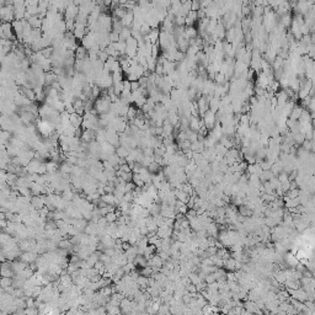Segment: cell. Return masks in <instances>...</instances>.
Segmentation results:
<instances>
[{"instance_id": "obj_10", "label": "cell", "mask_w": 315, "mask_h": 315, "mask_svg": "<svg viewBox=\"0 0 315 315\" xmlns=\"http://www.w3.org/2000/svg\"><path fill=\"white\" fill-rule=\"evenodd\" d=\"M12 282H14V278H12V277H2L1 281H0V286H1L2 288H6V287L12 286Z\"/></svg>"}, {"instance_id": "obj_5", "label": "cell", "mask_w": 315, "mask_h": 315, "mask_svg": "<svg viewBox=\"0 0 315 315\" xmlns=\"http://www.w3.org/2000/svg\"><path fill=\"white\" fill-rule=\"evenodd\" d=\"M131 148L128 147H124V145H118L116 148V154H117L119 158H127L131 153Z\"/></svg>"}, {"instance_id": "obj_2", "label": "cell", "mask_w": 315, "mask_h": 315, "mask_svg": "<svg viewBox=\"0 0 315 315\" xmlns=\"http://www.w3.org/2000/svg\"><path fill=\"white\" fill-rule=\"evenodd\" d=\"M82 121H84V116H80L77 112L70 115V123L75 127V128H80L82 126Z\"/></svg>"}, {"instance_id": "obj_20", "label": "cell", "mask_w": 315, "mask_h": 315, "mask_svg": "<svg viewBox=\"0 0 315 315\" xmlns=\"http://www.w3.org/2000/svg\"><path fill=\"white\" fill-rule=\"evenodd\" d=\"M157 75H164V65L162 64H159L158 63L157 68H155V72H154Z\"/></svg>"}, {"instance_id": "obj_14", "label": "cell", "mask_w": 315, "mask_h": 315, "mask_svg": "<svg viewBox=\"0 0 315 315\" xmlns=\"http://www.w3.org/2000/svg\"><path fill=\"white\" fill-rule=\"evenodd\" d=\"M105 217H106V219L108 220V223L117 222V219H118V216H117V213H116V211H113V212H108V213H107Z\"/></svg>"}, {"instance_id": "obj_4", "label": "cell", "mask_w": 315, "mask_h": 315, "mask_svg": "<svg viewBox=\"0 0 315 315\" xmlns=\"http://www.w3.org/2000/svg\"><path fill=\"white\" fill-rule=\"evenodd\" d=\"M214 111L212 110H208L206 113H204V124L206 127H212L214 124Z\"/></svg>"}, {"instance_id": "obj_8", "label": "cell", "mask_w": 315, "mask_h": 315, "mask_svg": "<svg viewBox=\"0 0 315 315\" xmlns=\"http://www.w3.org/2000/svg\"><path fill=\"white\" fill-rule=\"evenodd\" d=\"M131 37H132V28L131 27H124L122 30V32L119 33V38L122 39V41H127Z\"/></svg>"}, {"instance_id": "obj_16", "label": "cell", "mask_w": 315, "mask_h": 315, "mask_svg": "<svg viewBox=\"0 0 315 315\" xmlns=\"http://www.w3.org/2000/svg\"><path fill=\"white\" fill-rule=\"evenodd\" d=\"M108 37H110V41H111L112 43H116L118 41H121V38H119V33L115 32V31H111V32L108 33Z\"/></svg>"}, {"instance_id": "obj_12", "label": "cell", "mask_w": 315, "mask_h": 315, "mask_svg": "<svg viewBox=\"0 0 315 315\" xmlns=\"http://www.w3.org/2000/svg\"><path fill=\"white\" fill-rule=\"evenodd\" d=\"M160 168H161V166H160L158 162L153 161V162H150V164H149L148 170H149V172H152L153 175H155V174H158V172L160 171Z\"/></svg>"}, {"instance_id": "obj_11", "label": "cell", "mask_w": 315, "mask_h": 315, "mask_svg": "<svg viewBox=\"0 0 315 315\" xmlns=\"http://www.w3.org/2000/svg\"><path fill=\"white\" fill-rule=\"evenodd\" d=\"M302 113H303V110H302L300 107H295V108L292 110V112H291V119H293V121L299 119L300 116H302Z\"/></svg>"}, {"instance_id": "obj_15", "label": "cell", "mask_w": 315, "mask_h": 315, "mask_svg": "<svg viewBox=\"0 0 315 315\" xmlns=\"http://www.w3.org/2000/svg\"><path fill=\"white\" fill-rule=\"evenodd\" d=\"M188 277H190V279H191V282H192L193 284H198L199 282H202V281H203V279L199 277V275H196V273H193V272H191Z\"/></svg>"}, {"instance_id": "obj_7", "label": "cell", "mask_w": 315, "mask_h": 315, "mask_svg": "<svg viewBox=\"0 0 315 315\" xmlns=\"http://www.w3.org/2000/svg\"><path fill=\"white\" fill-rule=\"evenodd\" d=\"M181 190H182L183 192L188 193L190 196H192V195H195V193H196V192H195V187H193L190 182H183V183H182V186H181Z\"/></svg>"}, {"instance_id": "obj_3", "label": "cell", "mask_w": 315, "mask_h": 315, "mask_svg": "<svg viewBox=\"0 0 315 315\" xmlns=\"http://www.w3.org/2000/svg\"><path fill=\"white\" fill-rule=\"evenodd\" d=\"M145 39H149L153 44L154 43H158L159 42V37H160V31H159V28H152V31L149 32V35L148 36H144Z\"/></svg>"}, {"instance_id": "obj_1", "label": "cell", "mask_w": 315, "mask_h": 315, "mask_svg": "<svg viewBox=\"0 0 315 315\" xmlns=\"http://www.w3.org/2000/svg\"><path fill=\"white\" fill-rule=\"evenodd\" d=\"M134 20H136V16H134V12L132 11V10H128L127 11V14L121 19L122 21V23L124 25V27H131L132 26V23L134 22Z\"/></svg>"}, {"instance_id": "obj_21", "label": "cell", "mask_w": 315, "mask_h": 315, "mask_svg": "<svg viewBox=\"0 0 315 315\" xmlns=\"http://www.w3.org/2000/svg\"><path fill=\"white\" fill-rule=\"evenodd\" d=\"M123 86H124V90H129V91H132V82H131V80H123Z\"/></svg>"}, {"instance_id": "obj_13", "label": "cell", "mask_w": 315, "mask_h": 315, "mask_svg": "<svg viewBox=\"0 0 315 315\" xmlns=\"http://www.w3.org/2000/svg\"><path fill=\"white\" fill-rule=\"evenodd\" d=\"M137 112H138V108H134L133 106H129V108H128V113H127V119L128 121H133L134 118L137 117Z\"/></svg>"}, {"instance_id": "obj_17", "label": "cell", "mask_w": 315, "mask_h": 315, "mask_svg": "<svg viewBox=\"0 0 315 315\" xmlns=\"http://www.w3.org/2000/svg\"><path fill=\"white\" fill-rule=\"evenodd\" d=\"M108 57H110V56H108V53H107L105 49H101V51L98 52V59H100L101 62H103V63H105V62L108 59Z\"/></svg>"}, {"instance_id": "obj_9", "label": "cell", "mask_w": 315, "mask_h": 315, "mask_svg": "<svg viewBox=\"0 0 315 315\" xmlns=\"http://www.w3.org/2000/svg\"><path fill=\"white\" fill-rule=\"evenodd\" d=\"M101 199L105 201L107 204H116V198L113 193H105L101 196Z\"/></svg>"}, {"instance_id": "obj_6", "label": "cell", "mask_w": 315, "mask_h": 315, "mask_svg": "<svg viewBox=\"0 0 315 315\" xmlns=\"http://www.w3.org/2000/svg\"><path fill=\"white\" fill-rule=\"evenodd\" d=\"M31 203L33 204V207H35L36 209H41V208H43V207L46 206V204H44V201H43V198H42V195L32 197Z\"/></svg>"}, {"instance_id": "obj_19", "label": "cell", "mask_w": 315, "mask_h": 315, "mask_svg": "<svg viewBox=\"0 0 315 315\" xmlns=\"http://www.w3.org/2000/svg\"><path fill=\"white\" fill-rule=\"evenodd\" d=\"M122 72L123 70H119V72H113L112 73V79H113V84L117 82V81H121L122 80Z\"/></svg>"}, {"instance_id": "obj_18", "label": "cell", "mask_w": 315, "mask_h": 315, "mask_svg": "<svg viewBox=\"0 0 315 315\" xmlns=\"http://www.w3.org/2000/svg\"><path fill=\"white\" fill-rule=\"evenodd\" d=\"M98 228H106V227L108 225V220L106 219V217H100V219H98Z\"/></svg>"}]
</instances>
